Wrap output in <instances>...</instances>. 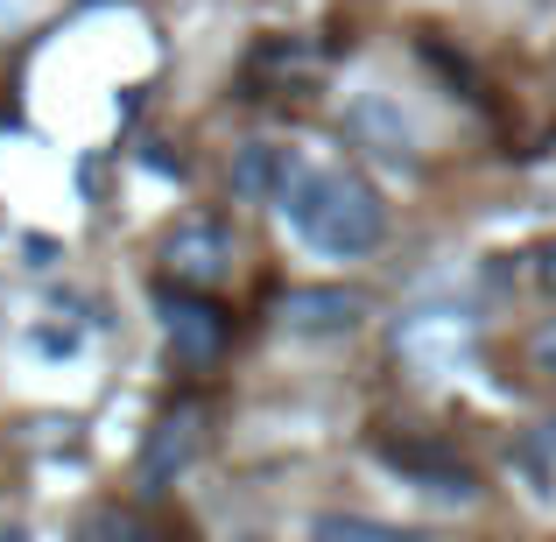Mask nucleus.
<instances>
[{
    "instance_id": "f257e3e1",
    "label": "nucleus",
    "mask_w": 556,
    "mask_h": 542,
    "mask_svg": "<svg viewBox=\"0 0 556 542\" xmlns=\"http://www.w3.org/2000/svg\"><path fill=\"white\" fill-rule=\"evenodd\" d=\"M275 212H282L289 232L325 261H359L388 240V204H380V190L359 177L353 163H311V155H303V169L289 177Z\"/></svg>"
},
{
    "instance_id": "f03ea898",
    "label": "nucleus",
    "mask_w": 556,
    "mask_h": 542,
    "mask_svg": "<svg viewBox=\"0 0 556 542\" xmlns=\"http://www.w3.org/2000/svg\"><path fill=\"white\" fill-rule=\"evenodd\" d=\"M394 360L416 380H451L479 366V317L458 311V303H422V311H402L388 331Z\"/></svg>"
},
{
    "instance_id": "7ed1b4c3",
    "label": "nucleus",
    "mask_w": 556,
    "mask_h": 542,
    "mask_svg": "<svg viewBox=\"0 0 556 542\" xmlns=\"http://www.w3.org/2000/svg\"><path fill=\"white\" fill-rule=\"evenodd\" d=\"M232 254H240V240H232V226L218 212H190L177 226L163 232V282H184V289H218L232 275Z\"/></svg>"
},
{
    "instance_id": "20e7f679",
    "label": "nucleus",
    "mask_w": 556,
    "mask_h": 542,
    "mask_svg": "<svg viewBox=\"0 0 556 542\" xmlns=\"http://www.w3.org/2000/svg\"><path fill=\"white\" fill-rule=\"evenodd\" d=\"M275 317L296 339H353L374 317V303H367V289H345V282H296V289H282Z\"/></svg>"
},
{
    "instance_id": "39448f33",
    "label": "nucleus",
    "mask_w": 556,
    "mask_h": 542,
    "mask_svg": "<svg viewBox=\"0 0 556 542\" xmlns=\"http://www.w3.org/2000/svg\"><path fill=\"white\" fill-rule=\"evenodd\" d=\"M163 331H169V345H177L184 360H218V345H226V317H218V303H212V289H184L177 282V297H169V282H163Z\"/></svg>"
},
{
    "instance_id": "423d86ee",
    "label": "nucleus",
    "mask_w": 556,
    "mask_h": 542,
    "mask_svg": "<svg viewBox=\"0 0 556 542\" xmlns=\"http://www.w3.org/2000/svg\"><path fill=\"white\" fill-rule=\"evenodd\" d=\"M198 444H204V416H198L190 402H184V408H169V416L149 430V444H141V487H149V493H163L177 472H190Z\"/></svg>"
},
{
    "instance_id": "0eeeda50",
    "label": "nucleus",
    "mask_w": 556,
    "mask_h": 542,
    "mask_svg": "<svg viewBox=\"0 0 556 542\" xmlns=\"http://www.w3.org/2000/svg\"><path fill=\"white\" fill-rule=\"evenodd\" d=\"M303 169V149H282V141H247L240 155H232V190L254 204H282L289 177Z\"/></svg>"
},
{
    "instance_id": "6e6552de",
    "label": "nucleus",
    "mask_w": 556,
    "mask_h": 542,
    "mask_svg": "<svg viewBox=\"0 0 556 542\" xmlns=\"http://www.w3.org/2000/svg\"><path fill=\"white\" fill-rule=\"evenodd\" d=\"M388 465H402L408 479H416L422 493H437V501H472V472H465L458 458H444L437 444H388Z\"/></svg>"
},
{
    "instance_id": "1a4fd4ad",
    "label": "nucleus",
    "mask_w": 556,
    "mask_h": 542,
    "mask_svg": "<svg viewBox=\"0 0 556 542\" xmlns=\"http://www.w3.org/2000/svg\"><path fill=\"white\" fill-rule=\"evenodd\" d=\"M353 135H374L380 155H394V163L416 155V135H408V121L388 106V99H359V106H353Z\"/></svg>"
},
{
    "instance_id": "9d476101",
    "label": "nucleus",
    "mask_w": 556,
    "mask_h": 542,
    "mask_svg": "<svg viewBox=\"0 0 556 542\" xmlns=\"http://www.w3.org/2000/svg\"><path fill=\"white\" fill-rule=\"evenodd\" d=\"M311 529H317V535H394L388 521H367V515H317Z\"/></svg>"
},
{
    "instance_id": "9b49d317",
    "label": "nucleus",
    "mask_w": 556,
    "mask_h": 542,
    "mask_svg": "<svg viewBox=\"0 0 556 542\" xmlns=\"http://www.w3.org/2000/svg\"><path fill=\"white\" fill-rule=\"evenodd\" d=\"M529 366H535L543 380H556V317H549V325H535V339H529Z\"/></svg>"
},
{
    "instance_id": "f8f14e48",
    "label": "nucleus",
    "mask_w": 556,
    "mask_h": 542,
    "mask_svg": "<svg viewBox=\"0 0 556 542\" xmlns=\"http://www.w3.org/2000/svg\"><path fill=\"white\" fill-rule=\"evenodd\" d=\"M529 275H535V289H543V297H556V240H543L529 254Z\"/></svg>"
}]
</instances>
